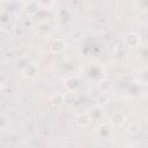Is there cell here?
Returning <instances> with one entry per match:
<instances>
[{"instance_id": "cell-1", "label": "cell", "mask_w": 148, "mask_h": 148, "mask_svg": "<svg viewBox=\"0 0 148 148\" xmlns=\"http://www.w3.org/2000/svg\"><path fill=\"white\" fill-rule=\"evenodd\" d=\"M50 49H51V51L53 53H60V52H62L65 50V42L62 39L58 38V39H56V40L52 42Z\"/></svg>"}, {"instance_id": "cell-2", "label": "cell", "mask_w": 148, "mask_h": 148, "mask_svg": "<svg viewBox=\"0 0 148 148\" xmlns=\"http://www.w3.org/2000/svg\"><path fill=\"white\" fill-rule=\"evenodd\" d=\"M124 121H125V116L120 111H116V112L112 113V116H111V123L113 125L120 126V125L124 124Z\"/></svg>"}, {"instance_id": "cell-3", "label": "cell", "mask_w": 148, "mask_h": 148, "mask_svg": "<svg viewBox=\"0 0 148 148\" xmlns=\"http://www.w3.org/2000/svg\"><path fill=\"white\" fill-rule=\"evenodd\" d=\"M89 120H90V117H89V114L88 113H80V114H77L76 116V118H75V123H76V125L77 126H81V127H83V126H86L88 123H89Z\"/></svg>"}, {"instance_id": "cell-4", "label": "cell", "mask_w": 148, "mask_h": 148, "mask_svg": "<svg viewBox=\"0 0 148 148\" xmlns=\"http://www.w3.org/2000/svg\"><path fill=\"white\" fill-rule=\"evenodd\" d=\"M125 43H126L128 46H135V45H138V43H139V36H138L136 34H134V32H131V34L126 35V37H125Z\"/></svg>"}, {"instance_id": "cell-5", "label": "cell", "mask_w": 148, "mask_h": 148, "mask_svg": "<svg viewBox=\"0 0 148 148\" xmlns=\"http://www.w3.org/2000/svg\"><path fill=\"white\" fill-rule=\"evenodd\" d=\"M51 102H52V104L56 105V106L61 105V104L64 103V95L60 94V92L54 94V95L52 96V98H51Z\"/></svg>"}, {"instance_id": "cell-6", "label": "cell", "mask_w": 148, "mask_h": 148, "mask_svg": "<svg viewBox=\"0 0 148 148\" xmlns=\"http://www.w3.org/2000/svg\"><path fill=\"white\" fill-rule=\"evenodd\" d=\"M37 8H38V3L36 1H30V2H28L27 7H25V10H27L28 14H34V13H36Z\"/></svg>"}, {"instance_id": "cell-7", "label": "cell", "mask_w": 148, "mask_h": 148, "mask_svg": "<svg viewBox=\"0 0 148 148\" xmlns=\"http://www.w3.org/2000/svg\"><path fill=\"white\" fill-rule=\"evenodd\" d=\"M98 87H99V89H101L103 92H106V91L110 90V88H111V83H110L109 80H102V81L98 83Z\"/></svg>"}, {"instance_id": "cell-8", "label": "cell", "mask_w": 148, "mask_h": 148, "mask_svg": "<svg viewBox=\"0 0 148 148\" xmlns=\"http://www.w3.org/2000/svg\"><path fill=\"white\" fill-rule=\"evenodd\" d=\"M75 101V96L73 92H67L64 95V103L66 104H72Z\"/></svg>"}, {"instance_id": "cell-9", "label": "cell", "mask_w": 148, "mask_h": 148, "mask_svg": "<svg viewBox=\"0 0 148 148\" xmlns=\"http://www.w3.org/2000/svg\"><path fill=\"white\" fill-rule=\"evenodd\" d=\"M24 24H25V25H30V21H29V20H28V21H24Z\"/></svg>"}]
</instances>
